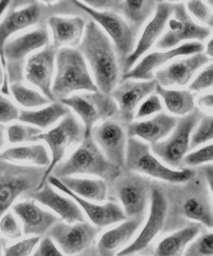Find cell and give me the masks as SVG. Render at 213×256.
Masks as SVG:
<instances>
[{"label": "cell", "instance_id": "6da1fadb", "mask_svg": "<svg viewBox=\"0 0 213 256\" xmlns=\"http://www.w3.org/2000/svg\"><path fill=\"white\" fill-rule=\"evenodd\" d=\"M195 170L193 177L183 184L162 182L167 202L166 220L162 234L199 223L212 230V193L201 174Z\"/></svg>", "mask_w": 213, "mask_h": 256}, {"label": "cell", "instance_id": "7a4b0ae2", "mask_svg": "<svg viewBox=\"0 0 213 256\" xmlns=\"http://www.w3.org/2000/svg\"><path fill=\"white\" fill-rule=\"evenodd\" d=\"M77 50L87 60L99 91L109 96L118 84L119 78V60L110 39L90 20Z\"/></svg>", "mask_w": 213, "mask_h": 256}, {"label": "cell", "instance_id": "3957f363", "mask_svg": "<svg viewBox=\"0 0 213 256\" xmlns=\"http://www.w3.org/2000/svg\"><path fill=\"white\" fill-rule=\"evenodd\" d=\"M121 168L111 162L102 154L92 136L85 137L81 145L65 162H59L51 175L61 179L73 175H91L109 184L116 179Z\"/></svg>", "mask_w": 213, "mask_h": 256}, {"label": "cell", "instance_id": "277c9868", "mask_svg": "<svg viewBox=\"0 0 213 256\" xmlns=\"http://www.w3.org/2000/svg\"><path fill=\"white\" fill-rule=\"evenodd\" d=\"M47 168L23 166L0 159V218L19 196L37 191ZM5 242L0 234V256Z\"/></svg>", "mask_w": 213, "mask_h": 256}, {"label": "cell", "instance_id": "5b68a950", "mask_svg": "<svg viewBox=\"0 0 213 256\" xmlns=\"http://www.w3.org/2000/svg\"><path fill=\"white\" fill-rule=\"evenodd\" d=\"M57 73L51 86L52 94L60 102L75 92L85 90L90 93L99 89L90 76L86 62L77 48H62L56 53Z\"/></svg>", "mask_w": 213, "mask_h": 256}, {"label": "cell", "instance_id": "8992f818", "mask_svg": "<svg viewBox=\"0 0 213 256\" xmlns=\"http://www.w3.org/2000/svg\"><path fill=\"white\" fill-rule=\"evenodd\" d=\"M124 170L166 184H183L191 179L195 173L194 168L173 170L163 164L152 154L150 145L137 138H128Z\"/></svg>", "mask_w": 213, "mask_h": 256}, {"label": "cell", "instance_id": "52a82bcc", "mask_svg": "<svg viewBox=\"0 0 213 256\" xmlns=\"http://www.w3.org/2000/svg\"><path fill=\"white\" fill-rule=\"evenodd\" d=\"M153 180L133 171L122 170L119 176L107 184L111 200L121 205L126 218L144 216L150 202Z\"/></svg>", "mask_w": 213, "mask_h": 256}, {"label": "cell", "instance_id": "ba28073f", "mask_svg": "<svg viewBox=\"0 0 213 256\" xmlns=\"http://www.w3.org/2000/svg\"><path fill=\"white\" fill-rule=\"evenodd\" d=\"M100 230L89 222L69 224L60 220L46 236L65 256H97L95 244Z\"/></svg>", "mask_w": 213, "mask_h": 256}, {"label": "cell", "instance_id": "9c48e42d", "mask_svg": "<svg viewBox=\"0 0 213 256\" xmlns=\"http://www.w3.org/2000/svg\"><path fill=\"white\" fill-rule=\"evenodd\" d=\"M204 116V112L195 108L186 116L177 118L172 134L167 140L150 146L153 154L173 170H181L182 161L189 150L192 130Z\"/></svg>", "mask_w": 213, "mask_h": 256}, {"label": "cell", "instance_id": "30bf717a", "mask_svg": "<svg viewBox=\"0 0 213 256\" xmlns=\"http://www.w3.org/2000/svg\"><path fill=\"white\" fill-rule=\"evenodd\" d=\"M75 7L85 12L92 18L98 26L102 28L110 36L119 64H121L133 53L136 48V34L125 21L124 18L119 16L113 12H97L89 8L81 1H73Z\"/></svg>", "mask_w": 213, "mask_h": 256}, {"label": "cell", "instance_id": "8fae6325", "mask_svg": "<svg viewBox=\"0 0 213 256\" xmlns=\"http://www.w3.org/2000/svg\"><path fill=\"white\" fill-rule=\"evenodd\" d=\"M50 34L46 26L7 41L3 52L6 62V75L11 84L23 80L26 57L31 52L50 44Z\"/></svg>", "mask_w": 213, "mask_h": 256}, {"label": "cell", "instance_id": "7c38bea8", "mask_svg": "<svg viewBox=\"0 0 213 256\" xmlns=\"http://www.w3.org/2000/svg\"><path fill=\"white\" fill-rule=\"evenodd\" d=\"M59 102L71 108L84 123L85 137L91 136L95 123L101 120H113L118 114V105L108 94L99 92L74 94ZM84 137V138H85Z\"/></svg>", "mask_w": 213, "mask_h": 256}, {"label": "cell", "instance_id": "4fadbf2b", "mask_svg": "<svg viewBox=\"0 0 213 256\" xmlns=\"http://www.w3.org/2000/svg\"><path fill=\"white\" fill-rule=\"evenodd\" d=\"M150 204V213L143 229L136 238L127 247L119 252L117 256L141 254L151 248L153 240L157 238L159 234H162L167 212V202L162 186V182L153 180Z\"/></svg>", "mask_w": 213, "mask_h": 256}, {"label": "cell", "instance_id": "5bb4252c", "mask_svg": "<svg viewBox=\"0 0 213 256\" xmlns=\"http://www.w3.org/2000/svg\"><path fill=\"white\" fill-rule=\"evenodd\" d=\"M84 126L71 112L64 118L58 126L37 136L38 141L43 140L48 144L51 152V164L45 172L44 178L37 190H40L47 182L48 177L51 175L54 168L63 160L68 148L81 143L84 140Z\"/></svg>", "mask_w": 213, "mask_h": 256}, {"label": "cell", "instance_id": "9a60e30c", "mask_svg": "<svg viewBox=\"0 0 213 256\" xmlns=\"http://www.w3.org/2000/svg\"><path fill=\"white\" fill-rule=\"evenodd\" d=\"M173 18L168 20V30L156 43L158 50H172L187 40L204 41L210 34L209 28L196 24L187 14L185 3H173Z\"/></svg>", "mask_w": 213, "mask_h": 256}, {"label": "cell", "instance_id": "2e32d148", "mask_svg": "<svg viewBox=\"0 0 213 256\" xmlns=\"http://www.w3.org/2000/svg\"><path fill=\"white\" fill-rule=\"evenodd\" d=\"M157 82L152 80H121L109 94L118 105V114L114 118L126 126L135 118L136 108L142 100L155 91Z\"/></svg>", "mask_w": 213, "mask_h": 256}, {"label": "cell", "instance_id": "e0dca14e", "mask_svg": "<svg viewBox=\"0 0 213 256\" xmlns=\"http://www.w3.org/2000/svg\"><path fill=\"white\" fill-rule=\"evenodd\" d=\"M45 16V6H43L42 2L32 1L29 2L28 6L20 10H16L14 7L6 14L3 21L0 23V59L2 62V66L5 72V84L2 86L1 93L4 94H10L8 78L6 75V62L4 59V46L7 43L9 37L16 34L17 32L24 30L26 28L34 26L37 24L43 16Z\"/></svg>", "mask_w": 213, "mask_h": 256}, {"label": "cell", "instance_id": "ac0fdd59", "mask_svg": "<svg viewBox=\"0 0 213 256\" xmlns=\"http://www.w3.org/2000/svg\"><path fill=\"white\" fill-rule=\"evenodd\" d=\"M47 182L51 186L59 189L60 191H62L70 198H72L77 204L79 205L82 211L85 212L91 224H93L95 227L99 228L100 230L113 224L123 222L127 218L121 206L115 202H109L104 204H96L81 196H77L76 194H74L68 188H66L60 182L59 179L52 175H50L48 177Z\"/></svg>", "mask_w": 213, "mask_h": 256}, {"label": "cell", "instance_id": "d6986e66", "mask_svg": "<svg viewBox=\"0 0 213 256\" xmlns=\"http://www.w3.org/2000/svg\"><path fill=\"white\" fill-rule=\"evenodd\" d=\"M91 136L102 154L111 162L124 170L126 152V132L117 120H108L91 130Z\"/></svg>", "mask_w": 213, "mask_h": 256}, {"label": "cell", "instance_id": "ffe728a7", "mask_svg": "<svg viewBox=\"0 0 213 256\" xmlns=\"http://www.w3.org/2000/svg\"><path fill=\"white\" fill-rule=\"evenodd\" d=\"M173 3L167 1H157L155 12L153 19L145 26L144 30L139 38L138 42L133 53L128 57L124 62L121 64L122 75L127 73L136 64L146 52H148L155 41L161 35L165 26L168 23V20L172 16Z\"/></svg>", "mask_w": 213, "mask_h": 256}, {"label": "cell", "instance_id": "44dd1931", "mask_svg": "<svg viewBox=\"0 0 213 256\" xmlns=\"http://www.w3.org/2000/svg\"><path fill=\"white\" fill-rule=\"evenodd\" d=\"M203 50L204 46L202 44L190 42L166 52H152L145 56L134 68L123 74L121 80H153V71L159 68L167 62L178 56H188L196 53H202Z\"/></svg>", "mask_w": 213, "mask_h": 256}, {"label": "cell", "instance_id": "7402d4cb", "mask_svg": "<svg viewBox=\"0 0 213 256\" xmlns=\"http://www.w3.org/2000/svg\"><path fill=\"white\" fill-rule=\"evenodd\" d=\"M57 50L51 44L46 46L41 52L29 58L25 69L27 80L38 87L51 102H56L51 91V82Z\"/></svg>", "mask_w": 213, "mask_h": 256}, {"label": "cell", "instance_id": "603a6c76", "mask_svg": "<svg viewBox=\"0 0 213 256\" xmlns=\"http://www.w3.org/2000/svg\"><path fill=\"white\" fill-rule=\"evenodd\" d=\"M144 220L145 214L130 218L120 222L118 226L104 232L98 241H96V256H117L119 252L127 247Z\"/></svg>", "mask_w": 213, "mask_h": 256}, {"label": "cell", "instance_id": "cb8c5ba5", "mask_svg": "<svg viewBox=\"0 0 213 256\" xmlns=\"http://www.w3.org/2000/svg\"><path fill=\"white\" fill-rule=\"evenodd\" d=\"M209 62L210 59L204 53H196L186 59L173 62L165 68L156 70L153 78L157 84L164 88L187 86L196 72Z\"/></svg>", "mask_w": 213, "mask_h": 256}, {"label": "cell", "instance_id": "d4e9b609", "mask_svg": "<svg viewBox=\"0 0 213 256\" xmlns=\"http://www.w3.org/2000/svg\"><path fill=\"white\" fill-rule=\"evenodd\" d=\"M13 210L22 222L26 236L44 238L51 227L60 220L54 214L40 208L34 200L18 202L13 206Z\"/></svg>", "mask_w": 213, "mask_h": 256}, {"label": "cell", "instance_id": "484cf974", "mask_svg": "<svg viewBox=\"0 0 213 256\" xmlns=\"http://www.w3.org/2000/svg\"><path fill=\"white\" fill-rule=\"evenodd\" d=\"M30 198L49 207L60 216V220L69 224L85 222V214L76 202L57 193L47 182L40 190L34 192Z\"/></svg>", "mask_w": 213, "mask_h": 256}, {"label": "cell", "instance_id": "4316f807", "mask_svg": "<svg viewBox=\"0 0 213 256\" xmlns=\"http://www.w3.org/2000/svg\"><path fill=\"white\" fill-rule=\"evenodd\" d=\"M176 122V118L159 112L151 120L131 122L126 125V136L128 138L139 137L150 145H153L168 136L175 127Z\"/></svg>", "mask_w": 213, "mask_h": 256}, {"label": "cell", "instance_id": "83f0119b", "mask_svg": "<svg viewBox=\"0 0 213 256\" xmlns=\"http://www.w3.org/2000/svg\"><path fill=\"white\" fill-rule=\"evenodd\" d=\"M204 230L199 223H191L186 227L169 232L153 248H149L139 256H183L187 245Z\"/></svg>", "mask_w": 213, "mask_h": 256}, {"label": "cell", "instance_id": "f1b7e54d", "mask_svg": "<svg viewBox=\"0 0 213 256\" xmlns=\"http://www.w3.org/2000/svg\"><path fill=\"white\" fill-rule=\"evenodd\" d=\"M87 20L82 16L65 18L51 16L48 18V25L53 36L52 46L60 50L62 48L78 46L85 34Z\"/></svg>", "mask_w": 213, "mask_h": 256}, {"label": "cell", "instance_id": "f546056e", "mask_svg": "<svg viewBox=\"0 0 213 256\" xmlns=\"http://www.w3.org/2000/svg\"><path fill=\"white\" fill-rule=\"evenodd\" d=\"M60 182L71 192L86 200L102 202L108 198L107 184L102 179L64 177Z\"/></svg>", "mask_w": 213, "mask_h": 256}, {"label": "cell", "instance_id": "4dcf8cb0", "mask_svg": "<svg viewBox=\"0 0 213 256\" xmlns=\"http://www.w3.org/2000/svg\"><path fill=\"white\" fill-rule=\"evenodd\" d=\"M0 159L11 162H31L35 164V166L47 168L51 162L49 152L42 144L10 148L0 154Z\"/></svg>", "mask_w": 213, "mask_h": 256}, {"label": "cell", "instance_id": "1f68e13d", "mask_svg": "<svg viewBox=\"0 0 213 256\" xmlns=\"http://www.w3.org/2000/svg\"><path fill=\"white\" fill-rule=\"evenodd\" d=\"M154 92L161 96L167 110L173 114L184 116L195 109L194 94L189 90L167 89L156 84Z\"/></svg>", "mask_w": 213, "mask_h": 256}, {"label": "cell", "instance_id": "d6a6232c", "mask_svg": "<svg viewBox=\"0 0 213 256\" xmlns=\"http://www.w3.org/2000/svg\"><path fill=\"white\" fill-rule=\"evenodd\" d=\"M69 112L70 110L68 107L56 102L38 111H21L18 120L38 128H47L56 123L60 118L68 116Z\"/></svg>", "mask_w": 213, "mask_h": 256}, {"label": "cell", "instance_id": "836d02e7", "mask_svg": "<svg viewBox=\"0 0 213 256\" xmlns=\"http://www.w3.org/2000/svg\"><path fill=\"white\" fill-rule=\"evenodd\" d=\"M156 2L153 0H123L119 12L124 16L125 21L137 34L146 20L155 10Z\"/></svg>", "mask_w": 213, "mask_h": 256}, {"label": "cell", "instance_id": "e575fe53", "mask_svg": "<svg viewBox=\"0 0 213 256\" xmlns=\"http://www.w3.org/2000/svg\"><path fill=\"white\" fill-rule=\"evenodd\" d=\"M10 89L17 102L27 108L41 107L43 105L51 102L46 96L38 93L37 91L27 88L21 82L11 84Z\"/></svg>", "mask_w": 213, "mask_h": 256}, {"label": "cell", "instance_id": "d590c367", "mask_svg": "<svg viewBox=\"0 0 213 256\" xmlns=\"http://www.w3.org/2000/svg\"><path fill=\"white\" fill-rule=\"evenodd\" d=\"M183 256H213L211 230H202L186 248Z\"/></svg>", "mask_w": 213, "mask_h": 256}, {"label": "cell", "instance_id": "8d00e7d4", "mask_svg": "<svg viewBox=\"0 0 213 256\" xmlns=\"http://www.w3.org/2000/svg\"><path fill=\"white\" fill-rule=\"evenodd\" d=\"M199 126L195 132L190 136L189 140V150H193L199 146L203 145L212 140L213 118L211 114H206L199 121Z\"/></svg>", "mask_w": 213, "mask_h": 256}, {"label": "cell", "instance_id": "74e56055", "mask_svg": "<svg viewBox=\"0 0 213 256\" xmlns=\"http://www.w3.org/2000/svg\"><path fill=\"white\" fill-rule=\"evenodd\" d=\"M9 141L12 144L23 142H36L37 136L41 134V128H34L20 124H15L7 128Z\"/></svg>", "mask_w": 213, "mask_h": 256}, {"label": "cell", "instance_id": "f35d334b", "mask_svg": "<svg viewBox=\"0 0 213 256\" xmlns=\"http://www.w3.org/2000/svg\"><path fill=\"white\" fill-rule=\"evenodd\" d=\"M41 238L40 236H32L20 240L14 245L4 246L3 256H32Z\"/></svg>", "mask_w": 213, "mask_h": 256}, {"label": "cell", "instance_id": "ab89813d", "mask_svg": "<svg viewBox=\"0 0 213 256\" xmlns=\"http://www.w3.org/2000/svg\"><path fill=\"white\" fill-rule=\"evenodd\" d=\"M212 160V144H208L193 152L187 154L182 161V166L183 168L185 166L187 168H198L205 164L211 162Z\"/></svg>", "mask_w": 213, "mask_h": 256}, {"label": "cell", "instance_id": "60d3db41", "mask_svg": "<svg viewBox=\"0 0 213 256\" xmlns=\"http://www.w3.org/2000/svg\"><path fill=\"white\" fill-rule=\"evenodd\" d=\"M188 12L201 23L206 25L207 28H212L213 16L210 8L206 5L205 2L200 0H193L186 2Z\"/></svg>", "mask_w": 213, "mask_h": 256}, {"label": "cell", "instance_id": "b9f144b4", "mask_svg": "<svg viewBox=\"0 0 213 256\" xmlns=\"http://www.w3.org/2000/svg\"><path fill=\"white\" fill-rule=\"evenodd\" d=\"M4 234L10 239H19L23 234L16 216L12 213H5L0 218V234Z\"/></svg>", "mask_w": 213, "mask_h": 256}, {"label": "cell", "instance_id": "7bdbcfd3", "mask_svg": "<svg viewBox=\"0 0 213 256\" xmlns=\"http://www.w3.org/2000/svg\"><path fill=\"white\" fill-rule=\"evenodd\" d=\"M163 110L161 100L156 94H151L147 100L140 104L137 111L136 112L135 118L137 120L144 118L146 116H152L156 112H161Z\"/></svg>", "mask_w": 213, "mask_h": 256}, {"label": "cell", "instance_id": "ee69618b", "mask_svg": "<svg viewBox=\"0 0 213 256\" xmlns=\"http://www.w3.org/2000/svg\"><path fill=\"white\" fill-rule=\"evenodd\" d=\"M213 84V64H210L205 68L203 69L194 80L188 86V90L194 92H201L212 87Z\"/></svg>", "mask_w": 213, "mask_h": 256}, {"label": "cell", "instance_id": "f6af8a7d", "mask_svg": "<svg viewBox=\"0 0 213 256\" xmlns=\"http://www.w3.org/2000/svg\"><path fill=\"white\" fill-rule=\"evenodd\" d=\"M20 111L0 92V123H8L18 120Z\"/></svg>", "mask_w": 213, "mask_h": 256}, {"label": "cell", "instance_id": "bcb514c9", "mask_svg": "<svg viewBox=\"0 0 213 256\" xmlns=\"http://www.w3.org/2000/svg\"><path fill=\"white\" fill-rule=\"evenodd\" d=\"M83 3L97 12H113L118 14L120 10L121 0H86Z\"/></svg>", "mask_w": 213, "mask_h": 256}, {"label": "cell", "instance_id": "7dc6e473", "mask_svg": "<svg viewBox=\"0 0 213 256\" xmlns=\"http://www.w3.org/2000/svg\"><path fill=\"white\" fill-rule=\"evenodd\" d=\"M39 246L32 256H65L49 236H44L40 240Z\"/></svg>", "mask_w": 213, "mask_h": 256}, {"label": "cell", "instance_id": "c3c4849f", "mask_svg": "<svg viewBox=\"0 0 213 256\" xmlns=\"http://www.w3.org/2000/svg\"><path fill=\"white\" fill-rule=\"evenodd\" d=\"M196 170L201 174L204 182L207 184L209 191L212 193L213 188V166L211 164H205L201 166L196 168Z\"/></svg>", "mask_w": 213, "mask_h": 256}, {"label": "cell", "instance_id": "681fc988", "mask_svg": "<svg viewBox=\"0 0 213 256\" xmlns=\"http://www.w3.org/2000/svg\"><path fill=\"white\" fill-rule=\"evenodd\" d=\"M198 105L202 110L207 112H211L213 107V94L211 93H208V94L201 96L198 98Z\"/></svg>", "mask_w": 213, "mask_h": 256}, {"label": "cell", "instance_id": "f907efd6", "mask_svg": "<svg viewBox=\"0 0 213 256\" xmlns=\"http://www.w3.org/2000/svg\"><path fill=\"white\" fill-rule=\"evenodd\" d=\"M210 60L213 57V40L210 39L208 43L206 44V48H205V53H204Z\"/></svg>", "mask_w": 213, "mask_h": 256}, {"label": "cell", "instance_id": "816d5d0a", "mask_svg": "<svg viewBox=\"0 0 213 256\" xmlns=\"http://www.w3.org/2000/svg\"><path fill=\"white\" fill-rule=\"evenodd\" d=\"M10 5H11L10 1H0V18L2 16L3 12L6 10Z\"/></svg>", "mask_w": 213, "mask_h": 256}, {"label": "cell", "instance_id": "f5cc1de1", "mask_svg": "<svg viewBox=\"0 0 213 256\" xmlns=\"http://www.w3.org/2000/svg\"><path fill=\"white\" fill-rule=\"evenodd\" d=\"M5 80H6L5 72H4V69H3V66H2V62H1V59H0V86H4L5 84Z\"/></svg>", "mask_w": 213, "mask_h": 256}, {"label": "cell", "instance_id": "db71d44e", "mask_svg": "<svg viewBox=\"0 0 213 256\" xmlns=\"http://www.w3.org/2000/svg\"><path fill=\"white\" fill-rule=\"evenodd\" d=\"M4 144V134H3V128L0 127V150Z\"/></svg>", "mask_w": 213, "mask_h": 256}, {"label": "cell", "instance_id": "11a10c76", "mask_svg": "<svg viewBox=\"0 0 213 256\" xmlns=\"http://www.w3.org/2000/svg\"></svg>", "mask_w": 213, "mask_h": 256}]
</instances>
